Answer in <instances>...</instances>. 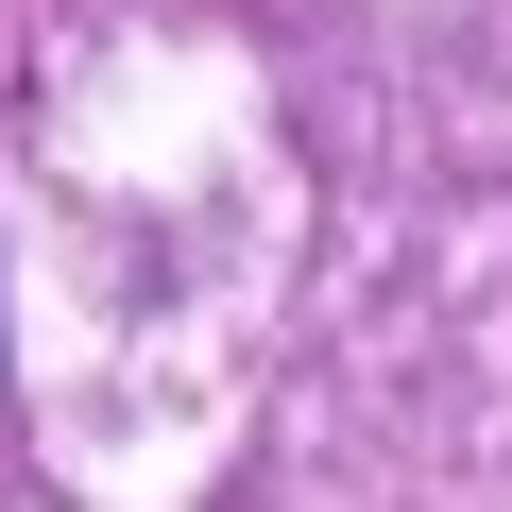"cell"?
Here are the masks:
<instances>
[]
</instances>
